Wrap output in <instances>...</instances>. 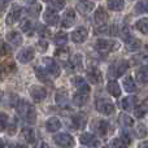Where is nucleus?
I'll return each mask as SVG.
<instances>
[{"mask_svg":"<svg viewBox=\"0 0 148 148\" xmlns=\"http://www.w3.org/2000/svg\"><path fill=\"white\" fill-rule=\"evenodd\" d=\"M16 108H17V113L20 114V117L22 120H25L27 123H35L36 120L35 109H34V107L30 103H27L26 100H20Z\"/></svg>","mask_w":148,"mask_h":148,"instance_id":"obj_1","label":"nucleus"},{"mask_svg":"<svg viewBox=\"0 0 148 148\" xmlns=\"http://www.w3.org/2000/svg\"><path fill=\"white\" fill-rule=\"evenodd\" d=\"M129 69V62L126 60H118V61L113 62L108 69V77L110 79H116L121 77L126 70Z\"/></svg>","mask_w":148,"mask_h":148,"instance_id":"obj_2","label":"nucleus"},{"mask_svg":"<svg viewBox=\"0 0 148 148\" xmlns=\"http://www.w3.org/2000/svg\"><path fill=\"white\" fill-rule=\"evenodd\" d=\"M55 143L61 148H70L74 146V139L72 135L66 133H61V134H56L55 135Z\"/></svg>","mask_w":148,"mask_h":148,"instance_id":"obj_3","label":"nucleus"},{"mask_svg":"<svg viewBox=\"0 0 148 148\" xmlns=\"http://www.w3.org/2000/svg\"><path fill=\"white\" fill-rule=\"evenodd\" d=\"M96 109L103 114H112L114 112V105L108 99H99L96 100Z\"/></svg>","mask_w":148,"mask_h":148,"instance_id":"obj_4","label":"nucleus"},{"mask_svg":"<svg viewBox=\"0 0 148 148\" xmlns=\"http://www.w3.org/2000/svg\"><path fill=\"white\" fill-rule=\"evenodd\" d=\"M118 43L114 40H105V39H101V40H97L96 44H95V48L99 52H110L113 49L118 48Z\"/></svg>","mask_w":148,"mask_h":148,"instance_id":"obj_5","label":"nucleus"},{"mask_svg":"<svg viewBox=\"0 0 148 148\" xmlns=\"http://www.w3.org/2000/svg\"><path fill=\"white\" fill-rule=\"evenodd\" d=\"M91 127L94 133L99 134L100 136H105L108 134V130H109V123L103 120H95L94 123L91 125Z\"/></svg>","mask_w":148,"mask_h":148,"instance_id":"obj_6","label":"nucleus"},{"mask_svg":"<svg viewBox=\"0 0 148 148\" xmlns=\"http://www.w3.org/2000/svg\"><path fill=\"white\" fill-rule=\"evenodd\" d=\"M44 62V70L48 73V75H52V77H59L60 75V68L59 65L56 64V61H53L52 59L49 57H46L43 60Z\"/></svg>","mask_w":148,"mask_h":148,"instance_id":"obj_7","label":"nucleus"},{"mask_svg":"<svg viewBox=\"0 0 148 148\" xmlns=\"http://www.w3.org/2000/svg\"><path fill=\"white\" fill-rule=\"evenodd\" d=\"M72 83H73V86L75 87L77 90H78V92L88 95V92H90V86H88V83H87V82L84 81L83 78H82V77H79V75L73 77V78H72Z\"/></svg>","mask_w":148,"mask_h":148,"instance_id":"obj_8","label":"nucleus"},{"mask_svg":"<svg viewBox=\"0 0 148 148\" xmlns=\"http://www.w3.org/2000/svg\"><path fill=\"white\" fill-rule=\"evenodd\" d=\"M34 56H35V51L31 47H27V48H23L22 51L18 52L17 60L20 62H22V64H26V62L31 61L34 59Z\"/></svg>","mask_w":148,"mask_h":148,"instance_id":"obj_9","label":"nucleus"},{"mask_svg":"<svg viewBox=\"0 0 148 148\" xmlns=\"http://www.w3.org/2000/svg\"><path fill=\"white\" fill-rule=\"evenodd\" d=\"M30 95L35 101H42V100H44L47 97V90L40 86H31Z\"/></svg>","mask_w":148,"mask_h":148,"instance_id":"obj_10","label":"nucleus"},{"mask_svg":"<svg viewBox=\"0 0 148 148\" xmlns=\"http://www.w3.org/2000/svg\"><path fill=\"white\" fill-rule=\"evenodd\" d=\"M88 36V31L84 27H78L72 33V40L74 43H83Z\"/></svg>","mask_w":148,"mask_h":148,"instance_id":"obj_11","label":"nucleus"},{"mask_svg":"<svg viewBox=\"0 0 148 148\" xmlns=\"http://www.w3.org/2000/svg\"><path fill=\"white\" fill-rule=\"evenodd\" d=\"M43 20H44V22H46L47 25L53 26V25H57L60 17H59V14H57V12H55V10H52L51 8H49V9H47L46 12H44Z\"/></svg>","mask_w":148,"mask_h":148,"instance_id":"obj_12","label":"nucleus"},{"mask_svg":"<svg viewBox=\"0 0 148 148\" xmlns=\"http://www.w3.org/2000/svg\"><path fill=\"white\" fill-rule=\"evenodd\" d=\"M94 7H95V3L94 1H87V0L79 1L78 4H77V9H78V12L81 13L82 16L90 14V13L92 12V9H94Z\"/></svg>","mask_w":148,"mask_h":148,"instance_id":"obj_13","label":"nucleus"},{"mask_svg":"<svg viewBox=\"0 0 148 148\" xmlns=\"http://www.w3.org/2000/svg\"><path fill=\"white\" fill-rule=\"evenodd\" d=\"M87 79H88L92 84L100 83V82H101V79H103L101 72H100L97 68H90V69L87 70Z\"/></svg>","mask_w":148,"mask_h":148,"instance_id":"obj_14","label":"nucleus"},{"mask_svg":"<svg viewBox=\"0 0 148 148\" xmlns=\"http://www.w3.org/2000/svg\"><path fill=\"white\" fill-rule=\"evenodd\" d=\"M1 101H3V105H5V107H17L18 101H20V99H18L17 95L14 94H3L1 95Z\"/></svg>","mask_w":148,"mask_h":148,"instance_id":"obj_15","label":"nucleus"},{"mask_svg":"<svg viewBox=\"0 0 148 148\" xmlns=\"http://www.w3.org/2000/svg\"><path fill=\"white\" fill-rule=\"evenodd\" d=\"M121 107L125 110H133L138 107V97L136 96H127L121 101Z\"/></svg>","mask_w":148,"mask_h":148,"instance_id":"obj_16","label":"nucleus"},{"mask_svg":"<svg viewBox=\"0 0 148 148\" xmlns=\"http://www.w3.org/2000/svg\"><path fill=\"white\" fill-rule=\"evenodd\" d=\"M74 21H75V13L73 9H68L61 18V25L62 27H70L74 23Z\"/></svg>","mask_w":148,"mask_h":148,"instance_id":"obj_17","label":"nucleus"},{"mask_svg":"<svg viewBox=\"0 0 148 148\" xmlns=\"http://www.w3.org/2000/svg\"><path fill=\"white\" fill-rule=\"evenodd\" d=\"M21 13H22V9H21L20 7H17V5H14L13 9L9 12V14L7 16V23L8 25H13V23L17 22V21L20 20Z\"/></svg>","mask_w":148,"mask_h":148,"instance_id":"obj_18","label":"nucleus"},{"mask_svg":"<svg viewBox=\"0 0 148 148\" xmlns=\"http://www.w3.org/2000/svg\"><path fill=\"white\" fill-rule=\"evenodd\" d=\"M42 10V4L38 1H29L27 3V8H26V12L31 16V17H38L39 13Z\"/></svg>","mask_w":148,"mask_h":148,"instance_id":"obj_19","label":"nucleus"},{"mask_svg":"<svg viewBox=\"0 0 148 148\" xmlns=\"http://www.w3.org/2000/svg\"><path fill=\"white\" fill-rule=\"evenodd\" d=\"M136 82L140 84H147L148 83V66H142L136 70L135 73Z\"/></svg>","mask_w":148,"mask_h":148,"instance_id":"obj_20","label":"nucleus"},{"mask_svg":"<svg viewBox=\"0 0 148 148\" xmlns=\"http://www.w3.org/2000/svg\"><path fill=\"white\" fill-rule=\"evenodd\" d=\"M108 20V14L107 12H105L104 9H103L101 7L97 8L96 10H95V14H94V21L96 25H103V23H105Z\"/></svg>","mask_w":148,"mask_h":148,"instance_id":"obj_21","label":"nucleus"},{"mask_svg":"<svg viewBox=\"0 0 148 148\" xmlns=\"http://www.w3.org/2000/svg\"><path fill=\"white\" fill-rule=\"evenodd\" d=\"M72 121L77 129H83L87 123V117L84 113H75V114L73 116Z\"/></svg>","mask_w":148,"mask_h":148,"instance_id":"obj_22","label":"nucleus"},{"mask_svg":"<svg viewBox=\"0 0 148 148\" xmlns=\"http://www.w3.org/2000/svg\"><path fill=\"white\" fill-rule=\"evenodd\" d=\"M79 140H81V143L84 144V146H97V144H99V142L96 140L95 135L94 134H90V133L82 134Z\"/></svg>","mask_w":148,"mask_h":148,"instance_id":"obj_23","label":"nucleus"},{"mask_svg":"<svg viewBox=\"0 0 148 148\" xmlns=\"http://www.w3.org/2000/svg\"><path fill=\"white\" fill-rule=\"evenodd\" d=\"M46 127L48 131H51V133H55V131H57L60 127H61V122H60L59 118L56 117H51L47 120L46 122Z\"/></svg>","mask_w":148,"mask_h":148,"instance_id":"obj_24","label":"nucleus"},{"mask_svg":"<svg viewBox=\"0 0 148 148\" xmlns=\"http://www.w3.org/2000/svg\"><path fill=\"white\" fill-rule=\"evenodd\" d=\"M125 46H126V48H127V51H138L142 47V43L138 38L130 36L127 40H125Z\"/></svg>","mask_w":148,"mask_h":148,"instance_id":"obj_25","label":"nucleus"},{"mask_svg":"<svg viewBox=\"0 0 148 148\" xmlns=\"http://www.w3.org/2000/svg\"><path fill=\"white\" fill-rule=\"evenodd\" d=\"M56 103L62 107H66L68 103H69V96H68V92L65 90H59L56 94Z\"/></svg>","mask_w":148,"mask_h":148,"instance_id":"obj_26","label":"nucleus"},{"mask_svg":"<svg viewBox=\"0 0 148 148\" xmlns=\"http://www.w3.org/2000/svg\"><path fill=\"white\" fill-rule=\"evenodd\" d=\"M7 39L13 44V46H20L22 43V36L18 31H10L7 34Z\"/></svg>","mask_w":148,"mask_h":148,"instance_id":"obj_27","label":"nucleus"},{"mask_svg":"<svg viewBox=\"0 0 148 148\" xmlns=\"http://www.w3.org/2000/svg\"><path fill=\"white\" fill-rule=\"evenodd\" d=\"M107 90H108V92H109L110 95H113L114 97H118L121 95L120 86H118V83H117V82H114V81H110L109 83H108Z\"/></svg>","mask_w":148,"mask_h":148,"instance_id":"obj_28","label":"nucleus"},{"mask_svg":"<svg viewBox=\"0 0 148 148\" xmlns=\"http://www.w3.org/2000/svg\"><path fill=\"white\" fill-rule=\"evenodd\" d=\"M87 100H88V95L87 94H81V92H78V94H75L73 96V103L75 105H78V107L84 105L87 103Z\"/></svg>","mask_w":148,"mask_h":148,"instance_id":"obj_29","label":"nucleus"},{"mask_svg":"<svg viewBox=\"0 0 148 148\" xmlns=\"http://www.w3.org/2000/svg\"><path fill=\"white\" fill-rule=\"evenodd\" d=\"M22 135L26 139L27 143H34L35 142V133H34L33 129L30 127H23L22 129Z\"/></svg>","mask_w":148,"mask_h":148,"instance_id":"obj_30","label":"nucleus"},{"mask_svg":"<svg viewBox=\"0 0 148 148\" xmlns=\"http://www.w3.org/2000/svg\"><path fill=\"white\" fill-rule=\"evenodd\" d=\"M123 88H125L126 92H135L136 86L131 77H126V78L123 79Z\"/></svg>","mask_w":148,"mask_h":148,"instance_id":"obj_31","label":"nucleus"},{"mask_svg":"<svg viewBox=\"0 0 148 148\" xmlns=\"http://www.w3.org/2000/svg\"><path fill=\"white\" fill-rule=\"evenodd\" d=\"M108 8L112 10H116V12H118V10L123 9V7H125V3L122 1V0H110V1L107 3Z\"/></svg>","mask_w":148,"mask_h":148,"instance_id":"obj_32","label":"nucleus"},{"mask_svg":"<svg viewBox=\"0 0 148 148\" xmlns=\"http://www.w3.org/2000/svg\"><path fill=\"white\" fill-rule=\"evenodd\" d=\"M20 26H21V30H22L23 33H26L27 35L33 34V23H31L30 20H22Z\"/></svg>","mask_w":148,"mask_h":148,"instance_id":"obj_33","label":"nucleus"},{"mask_svg":"<svg viewBox=\"0 0 148 148\" xmlns=\"http://www.w3.org/2000/svg\"><path fill=\"white\" fill-rule=\"evenodd\" d=\"M118 121H120V123L122 126H125V127H130V126L134 125V121L131 117H129L127 114H120V117H118Z\"/></svg>","mask_w":148,"mask_h":148,"instance_id":"obj_34","label":"nucleus"},{"mask_svg":"<svg viewBox=\"0 0 148 148\" xmlns=\"http://www.w3.org/2000/svg\"><path fill=\"white\" fill-rule=\"evenodd\" d=\"M66 40H68V35L64 33V31H60V33H57L56 35H55V39H53V42H55V44H57V46H64L65 43H66Z\"/></svg>","mask_w":148,"mask_h":148,"instance_id":"obj_35","label":"nucleus"},{"mask_svg":"<svg viewBox=\"0 0 148 148\" xmlns=\"http://www.w3.org/2000/svg\"><path fill=\"white\" fill-rule=\"evenodd\" d=\"M136 29H138L140 33L148 34V18H140V20L136 22Z\"/></svg>","mask_w":148,"mask_h":148,"instance_id":"obj_36","label":"nucleus"},{"mask_svg":"<svg viewBox=\"0 0 148 148\" xmlns=\"http://www.w3.org/2000/svg\"><path fill=\"white\" fill-rule=\"evenodd\" d=\"M147 110H148L147 104H140V105H138V107L134 109V116H135V117H138V118H142V117H144V116H146Z\"/></svg>","mask_w":148,"mask_h":148,"instance_id":"obj_37","label":"nucleus"},{"mask_svg":"<svg viewBox=\"0 0 148 148\" xmlns=\"http://www.w3.org/2000/svg\"><path fill=\"white\" fill-rule=\"evenodd\" d=\"M55 56H56L57 59L62 60V61H66V60L69 59V49L68 48H59L56 51V53H55Z\"/></svg>","mask_w":148,"mask_h":148,"instance_id":"obj_38","label":"nucleus"},{"mask_svg":"<svg viewBox=\"0 0 148 148\" xmlns=\"http://www.w3.org/2000/svg\"><path fill=\"white\" fill-rule=\"evenodd\" d=\"M135 134H136V138H144L147 135V127L143 123H138L135 126Z\"/></svg>","mask_w":148,"mask_h":148,"instance_id":"obj_39","label":"nucleus"},{"mask_svg":"<svg viewBox=\"0 0 148 148\" xmlns=\"http://www.w3.org/2000/svg\"><path fill=\"white\" fill-rule=\"evenodd\" d=\"M47 4L51 7L52 10H55V12H57V10L62 9V8L65 7V1H56V0H52V1H47Z\"/></svg>","mask_w":148,"mask_h":148,"instance_id":"obj_40","label":"nucleus"},{"mask_svg":"<svg viewBox=\"0 0 148 148\" xmlns=\"http://www.w3.org/2000/svg\"><path fill=\"white\" fill-rule=\"evenodd\" d=\"M135 9L136 13H148V1H138Z\"/></svg>","mask_w":148,"mask_h":148,"instance_id":"obj_41","label":"nucleus"},{"mask_svg":"<svg viewBox=\"0 0 148 148\" xmlns=\"http://www.w3.org/2000/svg\"><path fill=\"white\" fill-rule=\"evenodd\" d=\"M79 68H82V57H81V55H75L72 59V69L78 70Z\"/></svg>","mask_w":148,"mask_h":148,"instance_id":"obj_42","label":"nucleus"},{"mask_svg":"<svg viewBox=\"0 0 148 148\" xmlns=\"http://www.w3.org/2000/svg\"><path fill=\"white\" fill-rule=\"evenodd\" d=\"M35 70H36V77H38L40 81L48 82V77H47V75H48V73H47L43 68H35Z\"/></svg>","mask_w":148,"mask_h":148,"instance_id":"obj_43","label":"nucleus"},{"mask_svg":"<svg viewBox=\"0 0 148 148\" xmlns=\"http://www.w3.org/2000/svg\"><path fill=\"white\" fill-rule=\"evenodd\" d=\"M1 69H3V72L4 73H10V72H13V70H16V65L13 64L12 61L4 62V64L1 65Z\"/></svg>","mask_w":148,"mask_h":148,"instance_id":"obj_44","label":"nucleus"},{"mask_svg":"<svg viewBox=\"0 0 148 148\" xmlns=\"http://www.w3.org/2000/svg\"><path fill=\"white\" fill-rule=\"evenodd\" d=\"M110 146L113 148H126V144L123 143L121 139H113V140L110 142Z\"/></svg>","mask_w":148,"mask_h":148,"instance_id":"obj_45","label":"nucleus"},{"mask_svg":"<svg viewBox=\"0 0 148 148\" xmlns=\"http://www.w3.org/2000/svg\"><path fill=\"white\" fill-rule=\"evenodd\" d=\"M121 140L125 144H129L131 143V134L129 133V131H122V134H121Z\"/></svg>","mask_w":148,"mask_h":148,"instance_id":"obj_46","label":"nucleus"},{"mask_svg":"<svg viewBox=\"0 0 148 148\" xmlns=\"http://www.w3.org/2000/svg\"><path fill=\"white\" fill-rule=\"evenodd\" d=\"M12 48L7 43H1V55H10Z\"/></svg>","mask_w":148,"mask_h":148,"instance_id":"obj_47","label":"nucleus"},{"mask_svg":"<svg viewBox=\"0 0 148 148\" xmlns=\"http://www.w3.org/2000/svg\"><path fill=\"white\" fill-rule=\"evenodd\" d=\"M39 30H38V33H39V35L40 36H48L49 35V31L47 30V27H44V26H39Z\"/></svg>","mask_w":148,"mask_h":148,"instance_id":"obj_48","label":"nucleus"},{"mask_svg":"<svg viewBox=\"0 0 148 148\" xmlns=\"http://www.w3.org/2000/svg\"><path fill=\"white\" fill-rule=\"evenodd\" d=\"M7 123H9L7 114H5V113H1V130H5V126H7Z\"/></svg>","mask_w":148,"mask_h":148,"instance_id":"obj_49","label":"nucleus"},{"mask_svg":"<svg viewBox=\"0 0 148 148\" xmlns=\"http://www.w3.org/2000/svg\"><path fill=\"white\" fill-rule=\"evenodd\" d=\"M38 47L40 48V52H43V51H46V48H47V43L44 40H40L38 43Z\"/></svg>","mask_w":148,"mask_h":148,"instance_id":"obj_50","label":"nucleus"},{"mask_svg":"<svg viewBox=\"0 0 148 148\" xmlns=\"http://www.w3.org/2000/svg\"><path fill=\"white\" fill-rule=\"evenodd\" d=\"M1 148H10V144H8L4 139H1Z\"/></svg>","mask_w":148,"mask_h":148,"instance_id":"obj_51","label":"nucleus"},{"mask_svg":"<svg viewBox=\"0 0 148 148\" xmlns=\"http://www.w3.org/2000/svg\"><path fill=\"white\" fill-rule=\"evenodd\" d=\"M138 148H148V140L142 142V143L139 144V147H138Z\"/></svg>","mask_w":148,"mask_h":148,"instance_id":"obj_52","label":"nucleus"},{"mask_svg":"<svg viewBox=\"0 0 148 148\" xmlns=\"http://www.w3.org/2000/svg\"><path fill=\"white\" fill-rule=\"evenodd\" d=\"M16 148H26V147L22 146V144H17V146H16Z\"/></svg>","mask_w":148,"mask_h":148,"instance_id":"obj_53","label":"nucleus"}]
</instances>
